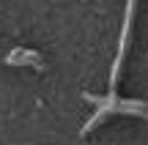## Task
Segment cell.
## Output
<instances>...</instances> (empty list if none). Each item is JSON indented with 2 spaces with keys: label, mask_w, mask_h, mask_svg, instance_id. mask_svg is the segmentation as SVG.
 <instances>
[{
  "label": "cell",
  "mask_w": 148,
  "mask_h": 145,
  "mask_svg": "<svg viewBox=\"0 0 148 145\" xmlns=\"http://www.w3.org/2000/svg\"><path fill=\"white\" fill-rule=\"evenodd\" d=\"M5 63L8 66H36V69H44V58L36 52V49H25V47H16L5 55Z\"/></svg>",
  "instance_id": "cell-1"
}]
</instances>
